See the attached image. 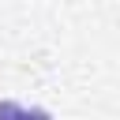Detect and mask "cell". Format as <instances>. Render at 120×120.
I'll list each match as a JSON object with an SVG mask.
<instances>
[{"label": "cell", "mask_w": 120, "mask_h": 120, "mask_svg": "<svg viewBox=\"0 0 120 120\" xmlns=\"http://www.w3.org/2000/svg\"><path fill=\"white\" fill-rule=\"evenodd\" d=\"M0 120H52L45 109H22L19 101H0Z\"/></svg>", "instance_id": "obj_1"}]
</instances>
